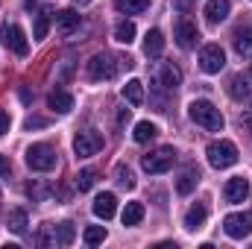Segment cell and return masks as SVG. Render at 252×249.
Listing matches in <instances>:
<instances>
[{
  "instance_id": "cell-1",
  "label": "cell",
  "mask_w": 252,
  "mask_h": 249,
  "mask_svg": "<svg viewBox=\"0 0 252 249\" xmlns=\"http://www.w3.org/2000/svg\"><path fill=\"white\" fill-rule=\"evenodd\" d=\"M188 115L193 124L208 129V132H223V126H226V118L220 115V109L211 100H193L188 106Z\"/></svg>"
},
{
  "instance_id": "cell-2",
  "label": "cell",
  "mask_w": 252,
  "mask_h": 249,
  "mask_svg": "<svg viewBox=\"0 0 252 249\" xmlns=\"http://www.w3.org/2000/svg\"><path fill=\"white\" fill-rule=\"evenodd\" d=\"M121 64L126 67H132V59H118V56H112V53H97V56H91V62H88V79H94V82H100V79H112L118 70H121Z\"/></svg>"
},
{
  "instance_id": "cell-3",
  "label": "cell",
  "mask_w": 252,
  "mask_h": 249,
  "mask_svg": "<svg viewBox=\"0 0 252 249\" xmlns=\"http://www.w3.org/2000/svg\"><path fill=\"white\" fill-rule=\"evenodd\" d=\"M205 156H208V164L214 170H226V167L238 164V147L232 141H211Z\"/></svg>"
},
{
  "instance_id": "cell-4",
  "label": "cell",
  "mask_w": 252,
  "mask_h": 249,
  "mask_svg": "<svg viewBox=\"0 0 252 249\" xmlns=\"http://www.w3.org/2000/svg\"><path fill=\"white\" fill-rule=\"evenodd\" d=\"M27 167L35 173H50L56 167V150L50 144H32L27 150Z\"/></svg>"
},
{
  "instance_id": "cell-5",
  "label": "cell",
  "mask_w": 252,
  "mask_h": 249,
  "mask_svg": "<svg viewBox=\"0 0 252 249\" xmlns=\"http://www.w3.org/2000/svg\"><path fill=\"white\" fill-rule=\"evenodd\" d=\"M173 161H176V150H173V147H158L156 153H147V156L141 158L144 170H147V173H153V176L167 173V170L173 167Z\"/></svg>"
},
{
  "instance_id": "cell-6",
  "label": "cell",
  "mask_w": 252,
  "mask_h": 249,
  "mask_svg": "<svg viewBox=\"0 0 252 249\" xmlns=\"http://www.w3.org/2000/svg\"><path fill=\"white\" fill-rule=\"evenodd\" d=\"M103 150V135L97 132V129H85V132H79L76 138H73V153L79 156V158H91V156H97Z\"/></svg>"
},
{
  "instance_id": "cell-7",
  "label": "cell",
  "mask_w": 252,
  "mask_h": 249,
  "mask_svg": "<svg viewBox=\"0 0 252 249\" xmlns=\"http://www.w3.org/2000/svg\"><path fill=\"white\" fill-rule=\"evenodd\" d=\"M0 38H3V44H6L12 53L27 56L30 44H27V35H24V30H21L18 24H3V27H0Z\"/></svg>"
},
{
  "instance_id": "cell-8",
  "label": "cell",
  "mask_w": 252,
  "mask_h": 249,
  "mask_svg": "<svg viewBox=\"0 0 252 249\" xmlns=\"http://www.w3.org/2000/svg\"><path fill=\"white\" fill-rule=\"evenodd\" d=\"M223 229H226V235H229V238H235V241H241V238L252 235V211L229 214V217L223 220Z\"/></svg>"
},
{
  "instance_id": "cell-9",
  "label": "cell",
  "mask_w": 252,
  "mask_h": 249,
  "mask_svg": "<svg viewBox=\"0 0 252 249\" xmlns=\"http://www.w3.org/2000/svg\"><path fill=\"white\" fill-rule=\"evenodd\" d=\"M223 64H226V53H223L220 44H205V47H202V53H199V67H202L205 73H220Z\"/></svg>"
},
{
  "instance_id": "cell-10",
  "label": "cell",
  "mask_w": 252,
  "mask_h": 249,
  "mask_svg": "<svg viewBox=\"0 0 252 249\" xmlns=\"http://www.w3.org/2000/svg\"><path fill=\"white\" fill-rule=\"evenodd\" d=\"M179 82H182V70L173 62H161L156 67V85H158L161 91H176Z\"/></svg>"
},
{
  "instance_id": "cell-11",
  "label": "cell",
  "mask_w": 252,
  "mask_h": 249,
  "mask_svg": "<svg viewBox=\"0 0 252 249\" xmlns=\"http://www.w3.org/2000/svg\"><path fill=\"white\" fill-rule=\"evenodd\" d=\"M91 211H94L100 220H112V217L118 214V196H115V193H100V196L94 199Z\"/></svg>"
},
{
  "instance_id": "cell-12",
  "label": "cell",
  "mask_w": 252,
  "mask_h": 249,
  "mask_svg": "<svg viewBox=\"0 0 252 249\" xmlns=\"http://www.w3.org/2000/svg\"><path fill=\"white\" fill-rule=\"evenodd\" d=\"M223 196H226V202H244V199L250 196V182H247L244 176L229 179L226 187H223Z\"/></svg>"
},
{
  "instance_id": "cell-13",
  "label": "cell",
  "mask_w": 252,
  "mask_h": 249,
  "mask_svg": "<svg viewBox=\"0 0 252 249\" xmlns=\"http://www.w3.org/2000/svg\"><path fill=\"white\" fill-rule=\"evenodd\" d=\"M196 41H199V30H196V24H190V21H179V27H176V44H179L182 50H190Z\"/></svg>"
},
{
  "instance_id": "cell-14",
  "label": "cell",
  "mask_w": 252,
  "mask_h": 249,
  "mask_svg": "<svg viewBox=\"0 0 252 249\" xmlns=\"http://www.w3.org/2000/svg\"><path fill=\"white\" fill-rule=\"evenodd\" d=\"M47 106H50L53 112H59V115H67V112L73 109V97H70L67 91H62V88H56V91H50Z\"/></svg>"
},
{
  "instance_id": "cell-15",
  "label": "cell",
  "mask_w": 252,
  "mask_h": 249,
  "mask_svg": "<svg viewBox=\"0 0 252 249\" xmlns=\"http://www.w3.org/2000/svg\"><path fill=\"white\" fill-rule=\"evenodd\" d=\"M196 182H199V170H196L193 164H188V167L179 173V179H176V190H179L182 196H188L190 190L196 187Z\"/></svg>"
},
{
  "instance_id": "cell-16",
  "label": "cell",
  "mask_w": 252,
  "mask_h": 249,
  "mask_svg": "<svg viewBox=\"0 0 252 249\" xmlns=\"http://www.w3.org/2000/svg\"><path fill=\"white\" fill-rule=\"evenodd\" d=\"M161 50H164V35H161V30H150V32L144 35V53H147L150 59H156V56H161Z\"/></svg>"
},
{
  "instance_id": "cell-17",
  "label": "cell",
  "mask_w": 252,
  "mask_h": 249,
  "mask_svg": "<svg viewBox=\"0 0 252 249\" xmlns=\"http://www.w3.org/2000/svg\"><path fill=\"white\" fill-rule=\"evenodd\" d=\"M205 18L208 24H220L229 18V0H208L205 3Z\"/></svg>"
},
{
  "instance_id": "cell-18",
  "label": "cell",
  "mask_w": 252,
  "mask_h": 249,
  "mask_svg": "<svg viewBox=\"0 0 252 249\" xmlns=\"http://www.w3.org/2000/svg\"><path fill=\"white\" fill-rule=\"evenodd\" d=\"M235 50H238V56H252V27L235 30Z\"/></svg>"
},
{
  "instance_id": "cell-19",
  "label": "cell",
  "mask_w": 252,
  "mask_h": 249,
  "mask_svg": "<svg viewBox=\"0 0 252 249\" xmlns=\"http://www.w3.org/2000/svg\"><path fill=\"white\" fill-rule=\"evenodd\" d=\"M205 217H208L205 205H190L188 214H185V229H188V232H196V229H202Z\"/></svg>"
},
{
  "instance_id": "cell-20",
  "label": "cell",
  "mask_w": 252,
  "mask_h": 249,
  "mask_svg": "<svg viewBox=\"0 0 252 249\" xmlns=\"http://www.w3.org/2000/svg\"><path fill=\"white\" fill-rule=\"evenodd\" d=\"M124 97L129 106H141L144 103V82L141 79H129L124 85Z\"/></svg>"
},
{
  "instance_id": "cell-21",
  "label": "cell",
  "mask_w": 252,
  "mask_h": 249,
  "mask_svg": "<svg viewBox=\"0 0 252 249\" xmlns=\"http://www.w3.org/2000/svg\"><path fill=\"white\" fill-rule=\"evenodd\" d=\"M229 94H232L235 100L247 103V100H252V85L244 79V76H235V79L229 82Z\"/></svg>"
},
{
  "instance_id": "cell-22",
  "label": "cell",
  "mask_w": 252,
  "mask_h": 249,
  "mask_svg": "<svg viewBox=\"0 0 252 249\" xmlns=\"http://www.w3.org/2000/svg\"><path fill=\"white\" fill-rule=\"evenodd\" d=\"M121 220H124V226H138V223L144 220V205H141V202H126Z\"/></svg>"
},
{
  "instance_id": "cell-23",
  "label": "cell",
  "mask_w": 252,
  "mask_h": 249,
  "mask_svg": "<svg viewBox=\"0 0 252 249\" xmlns=\"http://www.w3.org/2000/svg\"><path fill=\"white\" fill-rule=\"evenodd\" d=\"M115 9L124 15H141L144 9H150V0H115Z\"/></svg>"
},
{
  "instance_id": "cell-24",
  "label": "cell",
  "mask_w": 252,
  "mask_h": 249,
  "mask_svg": "<svg viewBox=\"0 0 252 249\" xmlns=\"http://www.w3.org/2000/svg\"><path fill=\"white\" fill-rule=\"evenodd\" d=\"M6 223H9V229H12L15 235H24V232H27V211H24V208H12Z\"/></svg>"
},
{
  "instance_id": "cell-25",
  "label": "cell",
  "mask_w": 252,
  "mask_h": 249,
  "mask_svg": "<svg viewBox=\"0 0 252 249\" xmlns=\"http://www.w3.org/2000/svg\"><path fill=\"white\" fill-rule=\"evenodd\" d=\"M156 124H150V121H141V124H135V132H132V138L138 141V144H147V141H153L156 138Z\"/></svg>"
},
{
  "instance_id": "cell-26",
  "label": "cell",
  "mask_w": 252,
  "mask_h": 249,
  "mask_svg": "<svg viewBox=\"0 0 252 249\" xmlns=\"http://www.w3.org/2000/svg\"><path fill=\"white\" fill-rule=\"evenodd\" d=\"M47 30H50V12L44 9V12H38V15H35V27H32V38H35V41H41V38H47Z\"/></svg>"
},
{
  "instance_id": "cell-27",
  "label": "cell",
  "mask_w": 252,
  "mask_h": 249,
  "mask_svg": "<svg viewBox=\"0 0 252 249\" xmlns=\"http://www.w3.org/2000/svg\"><path fill=\"white\" fill-rule=\"evenodd\" d=\"M82 241H85L88 247H97V244H103V241H106V226H85V232H82Z\"/></svg>"
},
{
  "instance_id": "cell-28",
  "label": "cell",
  "mask_w": 252,
  "mask_h": 249,
  "mask_svg": "<svg viewBox=\"0 0 252 249\" xmlns=\"http://www.w3.org/2000/svg\"><path fill=\"white\" fill-rule=\"evenodd\" d=\"M97 176H100V173H97L94 167L79 170V173H76V187H79V190H91V187L97 185Z\"/></svg>"
},
{
  "instance_id": "cell-29",
  "label": "cell",
  "mask_w": 252,
  "mask_h": 249,
  "mask_svg": "<svg viewBox=\"0 0 252 249\" xmlns=\"http://www.w3.org/2000/svg\"><path fill=\"white\" fill-rule=\"evenodd\" d=\"M115 38H118L121 44H132V41H135V24H132V21H121V24L115 27Z\"/></svg>"
},
{
  "instance_id": "cell-30",
  "label": "cell",
  "mask_w": 252,
  "mask_h": 249,
  "mask_svg": "<svg viewBox=\"0 0 252 249\" xmlns=\"http://www.w3.org/2000/svg\"><path fill=\"white\" fill-rule=\"evenodd\" d=\"M73 238H76V229H73V223H59V226H56V244L70 247V244H73Z\"/></svg>"
},
{
  "instance_id": "cell-31",
  "label": "cell",
  "mask_w": 252,
  "mask_h": 249,
  "mask_svg": "<svg viewBox=\"0 0 252 249\" xmlns=\"http://www.w3.org/2000/svg\"><path fill=\"white\" fill-rule=\"evenodd\" d=\"M56 21H59V27H62L64 32H70V30H76V27H79V15H76L73 9L59 12V15H56Z\"/></svg>"
},
{
  "instance_id": "cell-32",
  "label": "cell",
  "mask_w": 252,
  "mask_h": 249,
  "mask_svg": "<svg viewBox=\"0 0 252 249\" xmlns=\"http://www.w3.org/2000/svg\"><path fill=\"white\" fill-rule=\"evenodd\" d=\"M115 182L121 187H126V190H132V187H135V176H132V170H129L126 164H118V167H115Z\"/></svg>"
},
{
  "instance_id": "cell-33",
  "label": "cell",
  "mask_w": 252,
  "mask_h": 249,
  "mask_svg": "<svg viewBox=\"0 0 252 249\" xmlns=\"http://www.w3.org/2000/svg\"><path fill=\"white\" fill-rule=\"evenodd\" d=\"M9 126H12L9 112H3V109H0V135H6V132H9Z\"/></svg>"
},
{
  "instance_id": "cell-34",
  "label": "cell",
  "mask_w": 252,
  "mask_h": 249,
  "mask_svg": "<svg viewBox=\"0 0 252 249\" xmlns=\"http://www.w3.org/2000/svg\"><path fill=\"white\" fill-rule=\"evenodd\" d=\"M9 170H12L9 158H6V156H0V176H9Z\"/></svg>"
},
{
  "instance_id": "cell-35",
  "label": "cell",
  "mask_w": 252,
  "mask_h": 249,
  "mask_svg": "<svg viewBox=\"0 0 252 249\" xmlns=\"http://www.w3.org/2000/svg\"><path fill=\"white\" fill-rule=\"evenodd\" d=\"M241 126L250 132V138H252V115H241Z\"/></svg>"
},
{
  "instance_id": "cell-36",
  "label": "cell",
  "mask_w": 252,
  "mask_h": 249,
  "mask_svg": "<svg viewBox=\"0 0 252 249\" xmlns=\"http://www.w3.org/2000/svg\"><path fill=\"white\" fill-rule=\"evenodd\" d=\"M24 126H27V129H32V126H44V121H41V118H30Z\"/></svg>"
},
{
  "instance_id": "cell-37",
  "label": "cell",
  "mask_w": 252,
  "mask_h": 249,
  "mask_svg": "<svg viewBox=\"0 0 252 249\" xmlns=\"http://www.w3.org/2000/svg\"><path fill=\"white\" fill-rule=\"evenodd\" d=\"M73 3H76V6H88L91 0H73Z\"/></svg>"
}]
</instances>
